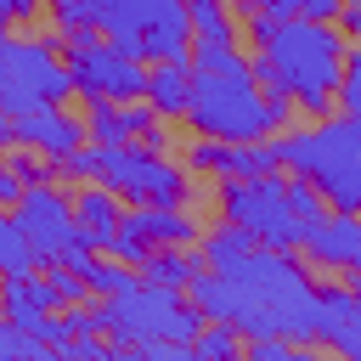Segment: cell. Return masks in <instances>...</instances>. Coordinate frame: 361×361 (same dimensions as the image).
<instances>
[{
	"instance_id": "cell-28",
	"label": "cell",
	"mask_w": 361,
	"mask_h": 361,
	"mask_svg": "<svg viewBox=\"0 0 361 361\" xmlns=\"http://www.w3.org/2000/svg\"><path fill=\"white\" fill-rule=\"evenodd\" d=\"M220 147L226 141H214V135H197V141H186V175H220Z\"/></svg>"
},
{
	"instance_id": "cell-7",
	"label": "cell",
	"mask_w": 361,
	"mask_h": 361,
	"mask_svg": "<svg viewBox=\"0 0 361 361\" xmlns=\"http://www.w3.org/2000/svg\"><path fill=\"white\" fill-rule=\"evenodd\" d=\"M62 62H68L73 90L85 102H135V96H147V62H135L130 51H118L96 28L68 34L62 39Z\"/></svg>"
},
{
	"instance_id": "cell-10",
	"label": "cell",
	"mask_w": 361,
	"mask_h": 361,
	"mask_svg": "<svg viewBox=\"0 0 361 361\" xmlns=\"http://www.w3.org/2000/svg\"><path fill=\"white\" fill-rule=\"evenodd\" d=\"M11 214H17V226L28 231V243H34V259H39V265H62L73 248H85V243H79L73 197H62L51 180L23 186V197L11 203Z\"/></svg>"
},
{
	"instance_id": "cell-11",
	"label": "cell",
	"mask_w": 361,
	"mask_h": 361,
	"mask_svg": "<svg viewBox=\"0 0 361 361\" xmlns=\"http://www.w3.org/2000/svg\"><path fill=\"white\" fill-rule=\"evenodd\" d=\"M90 141V130H85V118H73L62 102H39V107H28V113H17V147H34V152H45L51 164H62L73 147H85Z\"/></svg>"
},
{
	"instance_id": "cell-35",
	"label": "cell",
	"mask_w": 361,
	"mask_h": 361,
	"mask_svg": "<svg viewBox=\"0 0 361 361\" xmlns=\"http://www.w3.org/2000/svg\"><path fill=\"white\" fill-rule=\"evenodd\" d=\"M6 147H17V118L0 107V152H6Z\"/></svg>"
},
{
	"instance_id": "cell-24",
	"label": "cell",
	"mask_w": 361,
	"mask_h": 361,
	"mask_svg": "<svg viewBox=\"0 0 361 361\" xmlns=\"http://www.w3.org/2000/svg\"><path fill=\"white\" fill-rule=\"evenodd\" d=\"M322 197H327V209H350V214H361V158L344 164L338 175H327V180H322Z\"/></svg>"
},
{
	"instance_id": "cell-23",
	"label": "cell",
	"mask_w": 361,
	"mask_h": 361,
	"mask_svg": "<svg viewBox=\"0 0 361 361\" xmlns=\"http://www.w3.org/2000/svg\"><path fill=\"white\" fill-rule=\"evenodd\" d=\"M237 350H243V333L231 322H203L192 338V355H203V361H231Z\"/></svg>"
},
{
	"instance_id": "cell-14",
	"label": "cell",
	"mask_w": 361,
	"mask_h": 361,
	"mask_svg": "<svg viewBox=\"0 0 361 361\" xmlns=\"http://www.w3.org/2000/svg\"><path fill=\"white\" fill-rule=\"evenodd\" d=\"M124 197L113 192V186H85L79 197H73V214H79V243L85 248H96V254H107V243H113V231H118V220H124V209H118Z\"/></svg>"
},
{
	"instance_id": "cell-33",
	"label": "cell",
	"mask_w": 361,
	"mask_h": 361,
	"mask_svg": "<svg viewBox=\"0 0 361 361\" xmlns=\"http://www.w3.org/2000/svg\"><path fill=\"white\" fill-rule=\"evenodd\" d=\"M338 28H344V39H361V0L338 6Z\"/></svg>"
},
{
	"instance_id": "cell-19",
	"label": "cell",
	"mask_w": 361,
	"mask_h": 361,
	"mask_svg": "<svg viewBox=\"0 0 361 361\" xmlns=\"http://www.w3.org/2000/svg\"><path fill=\"white\" fill-rule=\"evenodd\" d=\"M203 271V254H186V248H152V259L141 265L147 282H164V288H192V276Z\"/></svg>"
},
{
	"instance_id": "cell-18",
	"label": "cell",
	"mask_w": 361,
	"mask_h": 361,
	"mask_svg": "<svg viewBox=\"0 0 361 361\" xmlns=\"http://www.w3.org/2000/svg\"><path fill=\"white\" fill-rule=\"evenodd\" d=\"M85 130H90V141H102V147L135 141V118H130V102H85Z\"/></svg>"
},
{
	"instance_id": "cell-37",
	"label": "cell",
	"mask_w": 361,
	"mask_h": 361,
	"mask_svg": "<svg viewBox=\"0 0 361 361\" xmlns=\"http://www.w3.org/2000/svg\"><path fill=\"white\" fill-rule=\"evenodd\" d=\"M350 271H361V248H355V259H350Z\"/></svg>"
},
{
	"instance_id": "cell-3",
	"label": "cell",
	"mask_w": 361,
	"mask_h": 361,
	"mask_svg": "<svg viewBox=\"0 0 361 361\" xmlns=\"http://www.w3.org/2000/svg\"><path fill=\"white\" fill-rule=\"evenodd\" d=\"M265 56L276 62L282 73V90L310 113V118H327V107L338 102V73H344V28L338 23H316V17H282Z\"/></svg>"
},
{
	"instance_id": "cell-27",
	"label": "cell",
	"mask_w": 361,
	"mask_h": 361,
	"mask_svg": "<svg viewBox=\"0 0 361 361\" xmlns=\"http://www.w3.org/2000/svg\"><path fill=\"white\" fill-rule=\"evenodd\" d=\"M338 107H344V118L361 130V51L344 56V73H338Z\"/></svg>"
},
{
	"instance_id": "cell-20",
	"label": "cell",
	"mask_w": 361,
	"mask_h": 361,
	"mask_svg": "<svg viewBox=\"0 0 361 361\" xmlns=\"http://www.w3.org/2000/svg\"><path fill=\"white\" fill-rule=\"evenodd\" d=\"M39 259H34V243H28V231L17 226V214L11 209H0V276H17V271H34Z\"/></svg>"
},
{
	"instance_id": "cell-21",
	"label": "cell",
	"mask_w": 361,
	"mask_h": 361,
	"mask_svg": "<svg viewBox=\"0 0 361 361\" xmlns=\"http://www.w3.org/2000/svg\"><path fill=\"white\" fill-rule=\"evenodd\" d=\"M186 11H192V39H237L226 0H186Z\"/></svg>"
},
{
	"instance_id": "cell-9",
	"label": "cell",
	"mask_w": 361,
	"mask_h": 361,
	"mask_svg": "<svg viewBox=\"0 0 361 361\" xmlns=\"http://www.w3.org/2000/svg\"><path fill=\"white\" fill-rule=\"evenodd\" d=\"M276 147H282V169L322 186L327 175H338L344 164L361 158V130L350 118H316L305 130H276Z\"/></svg>"
},
{
	"instance_id": "cell-4",
	"label": "cell",
	"mask_w": 361,
	"mask_h": 361,
	"mask_svg": "<svg viewBox=\"0 0 361 361\" xmlns=\"http://www.w3.org/2000/svg\"><path fill=\"white\" fill-rule=\"evenodd\" d=\"M203 322L209 316L192 305V293L164 288V282H147V276H135L124 293L102 299V333L113 344H124V350H141V344H158V338L192 344Z\"/></svg>"
},
{
	"instance_id": "cell-36",
	"label": "cell",
	"mask_w": 361,
	"mask_h": 361,
	"mask_svg": "<svg viewBox=\"0 0 361 361\" xmlns=\"http://www.w3.org/2000/svg\"><path fill=\"white\" fill-rule=\"evenodd\" d=\"M350 293H355V305H361V271H350V282H344Z\"/></svg>"
},
{
	"instance_id": "cell-8",
	"label": "cell",
	"mask_w": 361,
	"mask_h": 361,
	"mask_svg": "<svg viewBox=\"0 0 361 361\" xmlns=\"http://www.w3.org/2000/svg\"><path fill=\"white\" fill-rule=\"evenodd\" d=\"M102 186H113L124 203H186L192 197V180H186V164H169L164 152L152 147H102V169H96Z\"/></svg>"
},
{
	"instance_id": "cell-31",
	"label": "cell",
	"mask_w": 361,
	"mask_h": 361,
	"mask_svg": "<svg viewBox=\"0 0 361 361\" xmlns=\"http://www.w3.org/2000/svg\"><path fill=\"white\" fill-rule=\"evenodd\" d=\"M17 197H23V175H17V169H11V158L0 152V209H11Z\"/></svg>"
},
{
	"instance_id": "cell-25",
	"label": "cell",
	"mask_w": 361,
	"mask_h": 361,
	"mask_svg": "<svg viewBox=\"0 0 361 361\" xmlns=\"http://www.w3.org/2000/svg\"><path fill=\"white\" fill-rule=\"evenodd\" d=\"M288 203H293L299 226H316V220L327 214V197H322V186H316V180H305V175H293V180H288Z\"/></svg>"
},
{
	"instance_id": "cell-6",
	"label": "cell",
	"mask_w": 361,
	"mask_h": 361,
	"mask_svg": "<svg viewBox=\"0 0 361 361\" xmlns=\"http://www.w3.org/2000/svg\"><path fill=\"white\" fill-rule=\"evenodd\" d=\"M214 203H220V220L243 226L265 248H299V237H305V226L288 203V180H276V169L254 175V180H220Z\"/></svg>"
},
{
	"instance_id": "cell-16",
	"label": "cell",
	"mask_w": 361,
	"mask_h": 361,
	"mask_svg": "<svg viewBox=\"0 0 361 361\" xmlns=\"http://www.w3.org/2000/svg\"><path fill=\"white\" fill-rule=\"evenodd\" d=\"M282 169V147L271 135L259 141H226L220 147V180H254V175H271Z\"/></svg>"
},
{
	"instance_id": "cell-12",
	"label": "cell",
	"mask_w": 361,
	"mask_h": 361,
	"mask_svg": "<svg viewBox=\"0 0 361 361\" xmlns=\"http://www.w3.org/2000/svg\"><path fill=\"white\" fill-rule=\"evenodd\" d=\"M299 248H305L322 271H350V259H355V248H361V214H350V209H327L316 226H305Z\"/></svg>"
},
{
	"instance_id": "cell-32",
	"label": "cell",
	"mask_w": 361,
	"mask_h": 361,
	"mask_svg": "<svg viewBox=\"0 0 361 361\" xmlns=\"http://www.w3.org/2000/svg\"><path fill=\"white\" fill-rule=\"evenodd\" d=\"M293 107H299L293 96H265V118H271V135H276V130H288V118H293Z\"/></svg>"
},
{
	"instance_id": "cell-34",
	"label": "cell",
	"mask_w": 361,
	"mask_h": 361,
	"mask_svg": "<svg viewBox=\"0 0 361 361\" xmlns=\"http://www.w3.org/2000/svg\"><path fill=\"white\" fill-rule=\"evenodd\" d=\"M305 0H254V11H271V17H299Z\"/></svg>"
},
{
	"instance_id": "cell-26",
	"label": "cell",
	"mask_w": 361,
	"mask_h": 361,
	"mask_svg": "<svg viewBox=\"0 0 361 361\" xmlns=\"http://www.w3.org/2000/svg\"><path fill=\"white\" fill-rule=\"evenodd\" d=\"M45 282H51V299H56V305H85V293H90L85 271H73L68 259H62V265H45Z\"/></svg>"
},
{
	"instance_id": "cell-15",
	"label": "cell",
	"mask_w": 361,
	"mask_h": 361,
	"mask_svg": "<svg viewBox=\"0 0 361 361\" xmlns=\"http://www.w3.org/2000/svg\"><path fill=\"white\" fill-rule=\"evenodd\" d=\"M147 102L158 107V118H186V102H192V56L147 62Z\"/></svg>"
},
{
	"instance_id": "cell-17",
	"label": "cell",
	"mask_w": 361,
	"mask_h": 361,
	"mask_svg": "<svg viewBox=\"0 0 361 361\" xmlns=\"http://www.w3.org/2000/svg\"><path fill=\"white\" fill-rule=\"evenodd\" d=\"M39 310H56V299H51V282H45V276H34V271L0 276V316H6V322L39 316Z\"/></svg>"
},
{
	"instance_id": "cell-13",
	"label": "cell",
	"mask_w": 361,
	"mask_h": 361,
	"mask_svg": "<svg viewBox=\"0 0 361 361\" xmlns=\"http://www.w3.org/2000/svg\"><path fill=\"white\" fill-rule=\"evenodd\" d=\"M316 344H333L338 355H355L361 361V305L350 288H322V305H316Z\"/></svg>"
},
{
	"instance_id": "cell-29",
	"label": "cell",
	"mask_w": 361,
	"mask_h": 361,
	"mask_svg": "<svg viewBox=\"0 0 361 361\" xmlns=\"http://www.w3.org/2000/svg\"><path fill=\"white\" fill-rule=\"evenodd\" d=\"M45 164H51V158H45V152H34V147H23V152L11 158V169L23 175V186H34V180H45Z\"/></svg>"
},
{
	"instance_id": "cell-22",
	"label": "cell",
	"mask_w": 361,
	"mask_h": 361,
	"mask_svg": "<svg viewBox=\"0 0 361 361\" xmlns=\"http://www.w3.org/2000/svg\"><path fill=\"white\" fill-rule=\"evenodd\" d=\"M248 248H254V237L243 226H231V220H220L214 231H203V265H226V259H237Z\"/></svg>"
},
{
	"instance_id": "cell-1",
	"label": "cell",
	"mask_w": 361,
	"mask_h": 361,
	"mask_svg": "<svg viewBox=\"0 0 361 361\" xmlns=\"http://www.w3.org/2000/svg\"><path fill=\"white\" fill-rule=\"evenodd\" d=\"M192 305L209 322H231L243 338L276 333L293 350L316 344V305L322 288L305 276V265L293 259V248H265L254 243L248 254L226 259V265H203L192 276Z\"/></svg>"
},
{
	"instance_id": "cell-5",
	"label": "cell",
	"mask_w": 361,
	"mask_h": 361,
	"mask_svg": "<svg viewBox=\"0 0 361 361\" xmlns=\"http://www.w3.org/2000/svg\"><path fill=\"white\" fill-rule=\"evenodd\" d=\"M73 73L62 62V39H11L0 34V107L17 118L39 102H68Z\"/></svg>"
},
{
	"instance_id": "cell-2",
	"label": "cell",
	"mask_w": 361,
	"mask_h": 361,
	"mask_svg": "<svg viewBox=\"0 0 361 361\" xmlns=\"http://www.w3.org/2000/svg\"><path fill=\"white\" fill-rule=\"evenodd\" d=\"M186 124L214 141H259L271 135L265 90L237 39H192V102Z\"/></svg>"
},
{
	"instance_id": "cell-30",
	"label": "cell",
	"mask_w": 361,
	"mask_h": 361,
	"mask_svg": "<svg viewBox=\"0 0 361 361\" xmlns=\"http://www.w3.org/2000/svg\"><path fill=\"white\" fill-rule=\"evenodd\" d=\"M39 11V0H0V34H11L17 23H28Z\"/></svg>"
}]
</instances>
